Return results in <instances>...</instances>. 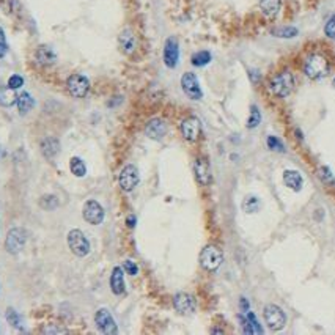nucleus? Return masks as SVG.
I'll return each instance as SVG.
<instances>
[{"instance_id":"f257e3e1","label":"nucleus","mask_w":335,"mask_h":335,"mask_svg":"<svg viewBox=\"0 0 335 335\" xmlns=\"http://www.w3.org/2000/svg\"><path fill=\"white\" fill-rule=\"evenodd\" d=\"M331 65L328 59L324 57L323 54H310L305 63H304V74L308 79H313V81H318V79H323L329 74Z\"/></svg>"},{"instance_id":"f03ea898","label":"nucleus","mask_w":335,"mask_h":335,"mask_svg":"<svg viewBox=\"0 0 335 335\" xmlns=\"http://www.w3.org/2000/svg\"><path fill=\"white\" fill-rule=\"evenodd\" d=\"M294 89V76L288 69L275 74L269 81V91L277 98H286Z\"/></svg>"},{"instance_id":"7ed1b4c3","label":"nucleus","mask_w":335,"mask_h":335,"mask_svg":"<svg viewBox=\"0 0 335 335\" xmlns=\"http://www.w3.org/2000/svg\"><path fill=\"white\" fill-rule=\"evenodd\" d=\"M223 261V253L217 245L208 244L200 252V265L208 273H216Z\"/></svg>"},{"instance_id":"20e7f679","label":"nucleus","mask_w":335,"mask_h":335,"mask_svg":"<svg viewBox=\"0 0 335 335\" xmlns=\"http://www.w3.org/2000/svg\"><path fill=\"white\" fill-rule=\"evenodd\" d=\"M68 247L71 249L76 257H87L90 253V241L87 239V236L82 233L81 230H71L68 233Z\"/></svg>"},{"instance_id":"39448f33","label":"nucleus","mask_w":335,"mask_h":335,"mask_svg":"<svg viewBox=\"0 0 335 335\" xmlns=\"http://www.w3.org/2000/svg\"><path fill=\"white\" fill-rule=\"evenodd\" d=\"M27 243V231L21 227H14L8 231L6 239H5V249L8 253L18 255Z\"/></svg>"},{"instance_id":"423d86ee","label":"nucleus","mask_w":335,"mask_h":335,"mask_svg":"<svg viewBox=\"0 0 335 335\" xmlns=\"http://www.w3.org/2000/svg\"><path fill=\"white\" fill-rule=\"evenodd\" d=\"M263 316H265V321H266L268 328L271 331H280V329H283V326L286 324L285 312L275 304L266 305L265 310H263Z\"/></svg>"},{"instance_id":"0eeeda50","label":"nucleus","mask_w":335,"mask_h":335,"mask_svg":"<svg viewBox=\"0 0 335 335\" xmlns=\"http://www.w3.org/2000/svg\"><path fill=\"white\" fill-rule=\"evenodd\" d=\"M66 89L73 98H85L90 91V81L82 74H71L66 81Z\"/></svg>"},{"instance_id":"6e6552de","label":"nucleus","mask_w":335,"mask_h":335,"mask_svg":"<svg viewBox=\"0 0 335 335\" xmlns=\"http://www.w3.org/2000/svg\"><path fill=\"white\" fill-rule=\"evenodd\" d=\"M139 181H140V175H139L137 167L132 164L124 165L122 173H120V178H118L120 187H122L124 192H132V190L137 187Z\"/></svg>"},{"instance_id":"1a4fd4ad","label":"nucleus","mask_w":335,"mask_h":335,"mask_svg":"<svg viewBox=\"0 0 335 335\" xmlns=\"http://www.w3.org/2000/svg\"><path fill=\"white\" fill-rule=\"evenodd\" d=\"M82 216H84L85 222L91 223V225H99L106 217V211L96 200H89V202H85L84 208H82Z\"/></svg>"},{"instance_id":"9d476101","label":"nucleus","mask_w":335,"mask_h":335,"mask_svg":"<svg viewBox=\"0 0 335 335\" xmlns=\"http://www.w3.org/2000/svg\"><path fill=\"white\" fill-rule=\"evenodd\" d=\"M181 89L184 91L187 98L198 101L203 98V91L200 89V84H198V79L194 73H186L181 77Z\"/></svg>"},{"instance_id":"9b49d317","label":"nucleus","mask_w":335,"mask_h":335,"mask_svg":"<svg viewBox=\"0 0 335 335\" xmlns=\"http://www.w3.org/2000/svg\"><path fill=\"white\" fill-rule=\"evenodd\" d=\"M94 323H96V328L107 335H114L118 332L117 323L114 320V316L110 315L107 308H99L96 313H94Z\"/></svg>"},{"instance_id":"f8f14e48","label":"nucleus","mask_w":335,"mask_h":335,"mask_svg":"<svg viewBox=\"0 0 335 335\" xmlns=\"http://www.w3.org/2000/svg\"><path fill=\"white\" fill-rule=\"evenodd\" d=\"M173 307L180 315H192L197 308L195 299L189 293H177L173 296Z\"/></svg>"},{"instance_id":"ddd939ff","label":"nucleus","mask_w":335,"mask_h":335,"mask_svg":"<svg viewBox=\"0 0 335 335\" xmlns=\"http://www.w3.org/2000/svg\"><path fill=\"white\" fill-rule=\"evenodd\" d=\"M181 134L187 142H197L202 135V123L197 117H189L183 120Z\"/></svg>"},{"instance_id":"4468645a","label":"nucleus","mask_w":335,"mask_h":335,"mask_svg":"<svg viewBox=\"0 0 335 335\" xmlns=\"http://www.w3.org/2000/svg\"><path fill=\"white\" fill-rule=\"evenodd\" d=\"M164 63L167 68H177L180 60V44L175 38H169L164 44Z\"/></svg>"},{"instance_id":"2eb2a0df","label":"nucleus","mask_w":335,"mask_h":335,"mask_svg":"<svg viewBox=\"0 0 335 335\" xmlns=\"http://www.w3.org/2000/svg\"><path fill=\"white\" fill-rule=\"evenodd\" d=\"M194 173H195V180L200 186H208L211 180H213V175H211V167L208 164V161L203 157H198L195 159L194 162Z\"/></svg>"},{"instance_id":"dca6fc26","label":"nucleus","mask_w":335,"mask_h":335,"mask_svg":"<svg viewBox=\"0 0 335 335\" xmlns=\"http://www.w3.org/2000/svg\"><path fill=\"white\" fill-rule=\"evenodd\" d=\"M118 46L120 51L124 55H132L134 51L137 49V38H135L134 31L129 29H124L118 36Z\"/></svg>"},{"instance_id":"f3484780","label":"nucleus","mask_w":335,"mask_h":335,"mask_svg":"<svg viewBox=\"0 0 335 335\" xmlns=\"http://www.w3.org/2000/svg\"><path fill=\"white\" fill-rule=\"evenodd\" d=\"M169 131V127H167V123L164 122L162 118H153L150 120L145 126V134L148 135L150 139L153 140H161L164 139V135Z\"/></svg>"},{"instance_id":"a211bd4d","label":"nucleus","mask_w":335,"mask_h":335,"mask_svg":"<svg viewBox=\"0 0 335 335\" xmlns=\"http://www.w3.org/2000/svg\"><path fill=\"white\" fill-rule=\"evenodd\" d=\"M35 60H36L38 65L49 66V65H54L55 60H57V54H55V51L51 46L41 44V46H38L36 51H35Z\"/></svg>"},{"instance_id":"6ab92c4d","label":"nucleus","mask_w":335,"mask_h":335,"mask_svg":"<svg viewBox=\"0 0 335 335\" xmlns=\"http://www.w3.org/2000/svg\"><path fill=\"white\" fill-rule=\"evenodd\" d=\"M110 290L114 294L120 296V294H123L126 290V285H124V269L123 268H114L112 271V275H110Z\"/></svg>"},{"instance_id":"aec40b11","label":"nucleus","mask_w":335,"mask_h":335,"mask_svg":"<svg viewBox=\"0 0 335 335\" xmlns=\"http://www.w3.org/2000/svg\"><path fill=\"white\" fill-rule=\"evenodd\" d=\"M41 153L46 159H54L60 153V142L55 137H46L41 140Z\"/></svg>"},{"instance_id":"412c9836","label":"nucleus","mask_w":335,"mask_h":335,"mask_svg":"<svg viewBox=\"0 0 335 335\" xmlns=\"http://www.w3.org/2000/svg\"><path fill=\"white\" fill-rule=\"evenodd\" d=\"M283 183L286 187H290L291 190H301L304 186V178L298 170H285L283 173Z\"/></svg>"},{"instance_id":"4be33fe9","label":"nucleus","mask_w":335,"mask_h":335,"mask_svg":"<svg viewBox=\"0 0 335 335\" xmlns=\"http://www.w3.org/2000/svg\"><path fill=\"white\" fill-rule=\"evenodd\" d=\"M282 8V0H260V10L266 18L274 19Z\"/></svg>"},{"instance_id":"5701e85b","label":"nucleus","mask_w":335,"mask_h":335,"mask_svg":"<svg viewBox=\"0 0 335 335\" xmlns=\"http://www.w3.org/2000/svg\"><path fill=\"white\" fill-rule=\"evenodd\" d=\"M16 104H18L19 114H21V115H26V114H29V112H30L31 109H33V106H35V99L31 98V94H30V93L24 91V93H21L19 96H18V102H16Z\"/></svg>"},{"instance_id":"b1692460","label":"nucleus","mask_w":335,"mask_h":335,"mask_svg":"<svg viewBox=\"0 0 335 335\" xmlns=\"http://www.w3.org/2000/svg\"><path fill=\"white\" fill-rule=\"evenodd\" d=\"M18 102V94L14 93L13 89H2L0 90V106L3 107H11L13 104Z\"/></svg>"},{"instance_id":"393cba45","label":"nucleus","mask_w":335,"mask_h":335,"mask_svg":"<svg viewBox=\"0 0 335 335\" xmlns=\"http://www.w3.org/2000/svg\"><path fill=\"white\" fill-rule=\"evenodd\" d=\"M69 170H71V173L74 175V177L82 178V177H85V173H87V165H85V162L82 161L81 157H73L69 161Z\"/></svg>"},{"instance_id":"a878e982","label":"nucleus","mask_w":335,"mask_h":335,"mask_svg":"<svg viewBox=\"0 0 335 335\" xmlns=\"http://www.w3.org/2000/svg\"><path fill=\"white\" fill-rule=\"evenodd\" d=\"M271 33L277 38H294L298 35V29L293 26H282L271 30Z\"/></svg>"},{"instance_id":"bb28decb","label":"nucleus","mask_w":335,"mask_h":335,"mask_svg":"<svg viewBox=\"0 0 335 335\" xmlns=\"http://www.w3.org/2000/svg\"><path fill=\"white\" fill-rule=\"evenodd\" d=\"M59 198L55 195H43L39 198V206L44 210V211H54L59 208Z\"/></svg>"},{"instance_id":"cd10ccee","label":"nucleus","mask_w":335,"mask_h":335,"mask_svg":"<svg viewBox=\"0 0 335 335\" xmlns=\"http://www.w3.org/2000/svg\"><path fill=\"white\" fill-rule=\"evenodd\" d=\"M210 61H211V54L208 51H200V52L192 55V65L197 66V68L206 66Z\"/></svg>"},{"instance_id":"c85d7f7f","label":"nucleus","mask_w":335,"mask_h":335,"mask_svg":"<svg viewBox=\"0 0 335 335\" xmlns=\"http://www.w3.org/2000/svg\"><path fill=\"white\" fill-rule=\"evenodd\" d=\"M243 210L245 213H257L260 210V200H258V197H255V195H249V197H245L244 198V202H243Z\"/></svg>"},{"instance_id":"c756f323","label":"nucleus","mask_w":335,"mask_h":335,"mask_svg":"<svg viewBox=\"0 0 335 335\" xmlns=\"http://www.w3.org/2000/svg\"><path fill=\"white\" fill-rule=\"evenodd\" d=\"M261 123V114L257 106H252L250 107V115H249V120H247V127L249 129H255L258 124Z\"/></svg>"},{"instance_id":"7c9ffc66","label":"nucleus","mask_w":335,"mask_h":335,"mask_svg":"<svg viewBox=\"0 0 335 335\" xmlns=\"http://www.w3.org/2000/svg\"><path fill=\"white\" fill-rule=\"evenodd\" d=\"M6 320H8V323L13 326V328L21 329V316L18 315V312H16V310H13V308H8L6 310Z\"/></svg>"},{"instance_id":"2f4dec72","label":"nucleus","mask_w":335,"mask_h":335,"mask_svg":"<svg viewBox=\"0 0 335 335\" xmlns=\"http://www.w3.org/2000/svg\"><path fill=\"white\" fill-rule=\"evenodd\" d=\"M268 147L271 148V150H274V151H285V148H283V143L278 140L277 137H274V135H269L268 137Z\"/></svg>"},{"instance_id":"473e14b6","label":"nucleus","mask_w":335,"mask_h":335,"mask_svg":"<svg viewBox=\"0 0 335 335\" xmlns=\"http://www.w3.org/2000/svg\"><path fill=\"white\" fill-rule=\"evenodd\" d=\"M22 85H24V79L19 74H13L10 79H8V87H10V89H13V90L21 89Z\"/></svg>"},{"instance_id":"72a5a7b5","label":"nucleus","mask_w":335,"mask_h":335,"mask_svg":"<svg viewBox=\"0 0 335 335\" xmlns=\"http://www.w3.org/2000/svg\"><path fill=\"white\" fill-rule=\"evenodd\" d=\"M324 31H326V35H328L329 38L335 39V14H334V16H331L329 21L326 22Z\"/></svg>"},{"instance_id":"f704fd0d","label":"nucleus","mask_w":335,"mask_h":335,"mask_svg":"<svg viewBox=\"0 0 335 335\" xmlns=\"http://www.w3.org/2000/svg\"><path fill=\"white\" fill-rule=\"evenodd\" d=\"M123 269H124L129 275H135V274L139 273V266L135 265V263H134L132 260H126V261L123 263Z\"/></svg>"},{"instance_id":"c9c22d12","label":"nucleus","mask_w":335,"mask_h":335,"mask_svg":"<svg viewBox=\"0 0 335 335\" xmlns=\"http://www.w3.org/2000/svg\"><path fill=\"white\" fill-rule=\"evenodd\" d=\"M247 321L250 323L252 329H253V334H261V332H263V329L260 328V324H258V321H257V316H255L252 312L247 313Z\"/></svg>"},{"instance_id":"e433bc0d","label":"nucleus","mask_w":335,"mask_h":335,"mask_svg":"<svg viewBox=\"0 0 335 335\" xmlns=\"http://www.w3.org/2000/svg\"><path fill=\"white\" fill-rule=\"evenodd\" d=\"M320 177H321V180H326V181H332V175H331L329 169H321Z\"/></svg>"},{"instance_id":"4c0bfd02","label":"nucleus","mask_w":335,"mask_h":335,"mask_svg":"<svg viewBox=\"0 0 335 335\" xmlns=\"http://www.w3.org/2000/svg\"><path fill=\"white\" fill-rule=\"evenodd\" d=\"M250 79H252V82L253 84H257L260 79H261V76H260V73L258 71H250Z\"/></svg>"},{"instance_id":"58836bf2","label":"nucleus","mask_w":335,"mask_h":335,"mask_svg":"<svg viewBox=\"0 0 335 335\" xmlns=\"http://www.w3.org/2000/svg\"><path fill=\"white\" fill-rule=\"evenodd\" d=\"M6 52H8V46L5 43L0 41V59H3L5 55H6Z\"/></svg>"},{"instance_id":"ea45409f","label":"nucleus","mask_w":335,"mask_h":335,"mask_svg":"<svg viewBox=\"0 0 335 335\" xmlns=\"http://www.w3.org/2000/svg\"><path fill=\"white\" fill-rule=\"evenodd\" d=\"M135 222H137V219H135V216H129V217L126 219V223H127V225H129L131 228H132V227H135Z\"/></svg>"},{"instance_id":"a19ab883","label":"nucleus","mask_w":335,"mask_h":335,"mask_svg":"<svg viewBox=\"0 0 335 335\" xmlns=\"http://www.w3.org/2000/svg\"><path fill=\"white\" fill-rule=\"evenodd\" d=\"M241 308L244 310V312H249V302H247L245 298H241Z\"/></svg>"},{"instance_id":"79ce46f5","label":"nucleus","mask_w":335,"mask_h":335,"mask_svg":"<svg viewBox=\"0 0 335 335\" xmlns=\"http://www.w3.org/2000/svg\"><path fill=\"white\" fill-rule=\"evenodd\" d=\"M0 41H2V43H5V33H3L2 27H0Z\"/></svg>"},{"instance_id":"37998d69","label":"nucleus","mask_w":335,"mask_h":335,"mask_svg":"<svg viewBox=\"0 0 335 335\" xmlns=\"http://www.w3.org/2000/svg\"><path fill=\"white\" fill-rule=\"evenodd\" d=\"M332 84H334V87H335V79H334V81H332Z\"/></svg>"}]
</instances>
